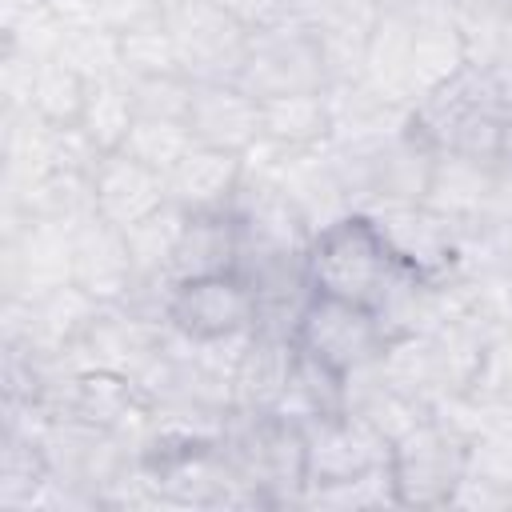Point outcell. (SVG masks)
Here are the masks:
<instances>
[{"mask_svg":"<svg viewBox=\"0 0 512 512\" xmlns=\"http://www.w3.org/2000/svg\"><path fill=\"white\" fill-rule=\"evenodd\" d=\"M388 468L400 508H452L472 472V432L432 412L392 444Z\"/></svg>","mask_w":512,"mask_h":512,"instance_id":"obj_3","label":"cell"},{"mask_svg":"<svg viewBox=\"0 0 512 512\" xmlns=\"http://www.w3.org/2000/svg\"><path fill=\"white\" fill-rule=\"evenodd\" d=\"M56 60H64L72 72H80L88 84L96 80H120L124 64H120V32L112 28H64V40L56 48Z\"/></svg>","mask_w":512,"mask_h":512,"instance_id":"obj_25","label":"cell"},{"mask_svg":"<svg viewBox=\"0 0 512 512\" xmlns=\"http://www.w3.org/2000/svg\"><path fill=\"white\" fill-rule=\"evenodd\" d=\"M136 116H164V120H188L196 80L184 72H164V76H124Z\"/></svg>","mask_w":512,"mask_h":512,"instance_id":"obj_29","label":"cell"},{"mask_svg":"<svg viewBox=\"0 0 512 512\" xmlns=\"http://www.w3.org/2000/svg\"><path fill=\"white\" fill-rule=\"evenodd\" d=\"M240 184H244V156L192 144L188 156L168 172V200L180 204L184 212L232 208Z\"/></svg>","mask_w":512,"mask_h":512,"instance_id":"obj_15","label":"cell"},{"mask_svg":"<svg viewBox=\"0 0 512 512\" xmlns=\"http://www.w3.org/2000/svg\"><path fill=\"white\" fill-rule=\"evenodd\" d=\"M136 124V104L128 92V80H96L88 84V100L80 112V132L88 136V144L104 156V152H120L128 132Z\"/></svg>","mask_w":512,"mask_h":512,"instance_id":"obj_22","label":"cell"},{"mask_svg":"<svg viewBox=\"0 0 512 512\" xmlns=\"http://www.w3.org/2000/svg\"><path fill=\"white\" fill-rule=\"evenodd\" d=\"M168 204V176L128 152H104L92 168V212L116 228H132Z\"/></svg>","mask_w":512,"mask_h":512,"instance_id":"obj_13","label":"cell"},{"mask_svg":"<svg viewBox=\"0 0 512 512\" xmlns=\"http://www.w3.org/2000/svg\"><path fill=\"white\" fill-rule=\"evenodd\" d=\"M300 508H332V512H364V508H400L396 488H392V468H376L356 480L340 484H320L300 492Z\"/></svg>","mask_w":512,"mask_h":512,"instance_id":"obj_27","label":"cell"},{"mask_svg":"<svg viewBox=\"0 0 512 512\" xmlns=\"http://www.w3.org/2000/svg\"><path fill=\"white\" fill-rule=\"evenodd\" d=\"M504 492H512V412H492L472 436V472Z\"/></svg>","mask_w":512,"mask_h":512,"instance_id":"obj_30","label":"cell"},{"mask_svg":"<svg viewBox=\"0 0 512 512\" xmlns=\"http://www.w3.org/2000/svg\"><path fill=\"white\" fill-rule=\"evenodd\" d=\"M396 272L400 264L368 212H348L332 220L308 244V284L324 296L376 308L392 288Z\"/></svg>","mask_w":512,"mask_h":512,"instance_id":"obj_2","label":"cell"},{"mask_svg":"<svg viewBox=\"0 0 512 512\" xmlns=\"http://www.w3.org/2000/svg\"><path fill=\"white\" fill-rule=\"evenodd\" d=\"M168 328L188 340H228L256 328V292L240 272L184 280L168 296Z\"/></svg>","mask_w":512,"mask_h":512,"instance_id":"obj_9","label":"cell"},{"mask_svg":"<svg viewBox=\"0 0 512 512\" xmlns=\"http://www.w3.org/2000/svg\"><path fill=\"white\" fill-rule=\"evenodd\" d=\"M408 52H412V20L380 12V20H376V28L368 36V48H364L360 80L372 92L412 108V96H408Z\"/></svg>","mask_w":512,"mask_h":512,"instance_id":"obj_19","label":"cell"},{"mask_svg":"<svg viewBox=\"0 0 512 512\" xmlns=\"http://www.w3.org/2000/svg\"><path fill=\"white\" fill-rule=\"evenodd\" d=\"M192 144H196V136H192L188 120L136 116V124H132V132H128V140H124L120 152H128V156H136L140 164H148V168H156V172L168 176V172L188 156Z\"/></svg>","mask_w":512,"mask_h":512,"instance_id":"obj_26","label":"cell"},{"mask_svg":"<svg viewBox=\"0 0 512 512\" xmlns=\"http://www.w3.org/2000/svg\"><path fill=\"white\" fill-rule=\"evenodd\" d=\"M240 264V224L232 208H212V212H188L176 256L168 264V280H200V276H220L236 272Z\"/></svg>","mask_w":512,"mask_h":512,"instance_id":"obj_14","label":"cell"},{"mask_svg":"<svg viewBox=\"0 0 512 512\" xmlns=\"http://www.w3.org/2000/svg\"><path fill=\"white\" fill-rule=\"evenodd\" d=\"M292 20L316 36L328 64V88L360 80L364 48L380 20L376 0H292Z\"/></svg>","mask_w":512,"mask_h":512,"instance_id":"obj_10","label":"cell"},{"mask_svg":"<svg viewBox=\"0 0 512 512\" xmlns=\"http://www.w3.org/2000/svg\"><path fill=\"white\" fill-rule=\"evenodd\" d=\"M384 16H404V20H420V16H436V12H452L456 0H376Z\"/></svg>","mask_w":512,"mask_h":512,"instance_id":"obj_31","label":"cell"},{"mask_svg":"<svg viewBox=\"0 0 512 512\" xmlns=\"http://www.w3.org/2000/svg\"><path fill=\"white\" fill-rule=\"evenodd\" d=\"M72 284H80L100 304H124L136 288V264L124 228L88 212L72 228Z\"/></svg>","mask_w":512,"mask_h":512,"instance_id":"obj_11","label":"cell"},{"mask_svg":"<svg viewBox=\"0 0 512 512\" xmlns=\"http://www.w3.org/2000/svg\"><path fill=\"white\" fill-rule=\"evenodd\" d=\"M84 100H88V80L80 72H72L56 56L36 60L24 112L40 116L52 128H76L80 124V112H84Z\"/></svg>","mask_w":512,"mask_h":512,"instance_id":"obj_21","label":"cell"},{"mask_svg":"<svg viewBox=\"0 0 512 512\" xmlns=\"http://www.w3.org/2000/svg\"><path fill=\"white\" fill-rule=\"evenodd\" d=\"M468 68V48L464 36L452 20V12L420 16L412 20V52H408V96L412 104L448 84Z\"/></svg>","mask_w":512,"mask_h":512,"instance_id":"obj_17","label":"cell"},{"mask_svg":"<svg viewBox=\"0 0 512 512\" xmlns=\"http://www.w3.org/2000/svg\"><path fill=\"white\" fill-rule=\"evenodd\" d=\"M300 432H304V488L356 480L392 460V440L352 408L304 420Z\"/></svg>","mask_w":512,"mask_h":512,"instance_id":"obj_7","label":"cell"},{"mask_svg":"<svg viewBox=\"0 0 512 512\" xmlns=\"http://www.w3.org/2000/svg\"><path fill=\"white\" fill-rule=\"evenodd\" d=\"M152 4H156V8H164V12H168V8H172V4H176V0H152Z\"/></svg>","mask_w":512,"mask_h":512,"instance_id":"obj_32","label":"cell"},{"mask_svg":"<svg viewBox=\"0 0 512 512\" xmlns=\"http://www.w3.org/2000/svg\"><path fill=\"white\" fill-rule=\"evenodd\" d=\"M464 396L476 408H484L488 416L492 412H512V328L488 336Z\"/></svg>","mask_w":512,"mask_h":512,"instance_id":"obj_28","label":"cell"},{"mask_svg":"<svg viewBox=\"0 0 512 512\" xmlns=\"http://www.w3.org/2000/svg\"><path fill=\"white\" fill-rule=\"evenodd\" d=\"M296 356H300V348L288 332L252 328L244 356L236 364V408L272 412L296 372Z\"/></svg>","mask_w":512,"mask_h":512,"instance_id":"obj_16","label":"cell"},{"mask_svg":"<svg viewBox=\"0 0 512 512\" xmlns=\"http://www.w3.org/2000/svg\"><path fill=\"white\" fill-rule=\"evenodd\" d=\"M164 16L176 40L184 76H192L196 84L240 76L252 28L236 12H228L220 0H176Z\"/></svg>","mask_w":512,"mask_h":512,"instance_id":"obj_6","label":"cell"},{"mask_svg":"<svg viewBox=\"0 0 512 512\" xmlns=\"http://www.w3.org/2000/svg\"><path fill=\"white\" fill-rule=\"evenodd\" d=\"M188 128H192L196 144L244 156L264 136L260 100L248 88H240L236 80H200L192 92Z\"/></svg>","mask_w":512,"mask_h":512,"instance_id":"obj_12","label":"cell"},{"mask_svg":"<svg viewBox=\"0 0 512 512\" xmlns=\"http://www.w3.org/2000/svg\"><path fill=\"white\" fill-rule=\"evenodd\" d=\"M224 452L252 496V508H300L304 432L276 412L236 408L224 424Z\"/></svg>","mask_w":512,"mask_h":512,"instance_id":"obj_1","label":"cell"},{"mask_svg":"<svg viewBox=\"0 0 512 512\" xmlns=\"http://www.w3.org/2000/svg\"><path fill=\"white\" fill-rule=\"evenodd\" d=\"M396 264L424 280H460V224L424 200L368 208Z\"/></svg>","mask_w":512,"mask_h":512,"instance_id":"obj_8","label":"cell"},{"mask_svg":"<svg viewBox=\"0 0 512 512\" xmlns=\"http://www.w3.org/2000/svg\"><path fill=\"white\" fill-rule=\"evenodd\" d=\"M260 116H264V140H272L284 152L324 148L332 136L328 92H292V96L260 100Z\"/></svg>","mask_w":512,"mask_h":512,"instance_id":"obj_18","label":"cell"},{"mask_svg":"<svg viewBox=\"0 0 512 512\" xmlns=\"http://www.w3.org/2000/svg\"><path fill=\"white\" fill-rule=\"evenodd\" d=\"M296 348L324 360L328 368L352 376L368 364H376L392 340L388 324L376 316V308L368 304H352L340 296H324L312 292L296 316V332H292Z\"/></svg>","mask_w":512,"mask_h":512,"instance_id":"obj_4","label":"cell"},{"mask_svg":"<svg viewBox=\"0 0 512 512\" xmlns=\"http://www.w3.org/2000/svg\"><path fill=\"white\" fill-rule=\"evenodd\" d=\"M120 64H124V76H164V72H184L164 12H152V16H144L140 24H132V28L120 32Z\"/></svg>","mask_w":512,"mask_h":512,"instance_id":"obj_24","label":"cell"},{"mask_svg":"<svg viewBox=\"0 0 512 512\" xmlns=\"http://www.w3.org/2000/svg\"><path fill=\"white\" fill-rule=\"evenodd\" d=\"M236 84L248 88L256 100L292 96V92H328V64L316 36L304 24L280 20L252 32Z\"/></svg>","mask_w":512,"mask_h":512,"instance_id":"obj_5","label":"cell"},{"mask_svg":"<svg viewBox=\"0 0 512 512\" xmlns=\"http://www.w3.org/2000/svg\"><path fill=\"white\" fill-rule=\"evenodd\" d=\"M452 20L464 36L468 64L512 68V0H456Z\"/></svg>","mask_w":512,"mask_h":512,"instance_id":"obj_20","label":"cell"},{"mask_svg":"<svg viewBox=\"0 0 512 512\" xmlns=\"http://www.w3.org/2000/svg\"><path fill=\"white\" fill-rule=\"evenodd\" d=\"M184 220H188V212L168 200L164 208H156V212L144 216L140 224L124 228L128 252H132V264H136V280H156V276L168 280V264H172V256H176Z\"/></svg>","mask_w":512,"mask_h":512,"instance_id":"obj_23","label":"cell"}]
</instances>
